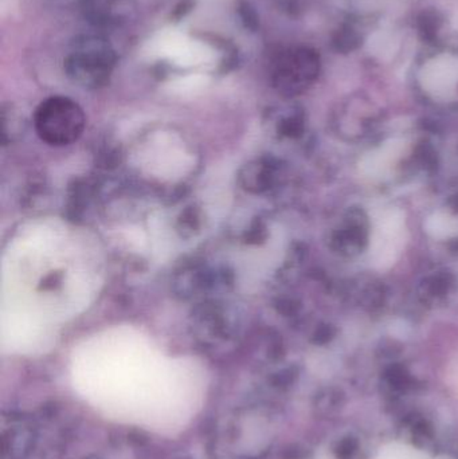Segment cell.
Returning a JSON list of instances; mask_svg holds the SVG:
<instances>
[{"label": "cell", "mask_w": 458, "mask_h": 459, "mask_svg": "<svg viewBox=\"0 0 458 459\" xmlns=\"http://www.w3.org/2000/svg\"><path fill=\"white\" fill-rule=\"evenodd\" d=\"M458 223H455L450 218H441V219H433L430 225V231H433L436 235H449L450 232H456Z\"/></svg>", "instance_id": "obj_6"}, {"label": "cell", "mask_w": 458, "mask_h": 459, "mask_svg": "<svg viewBox=\"0 0 458 459\" xmlns=\"http://www.w3.org/2000/svg\"><path fill=\"white\" fill-rule=\"evenodd\" d=\"M3 438L4 453H8L10 457L14 459L24 458L26 454L34 447L35 442L34 431L22 422L10 427V430L4 433Z\"/></svg>", "instance_id": "obj_5"}, {"label": "cell", "mask_w": 458, "mask_h": 459, "mask_svg": "<svg viewBox=\"0 0 458 459\" xmlns=\"http://www.w3.org/2000/svg\"><path fill=\"white\" fill-rule=\"evenodd\" d=\"M317 63V55L308 49L285 50L273 60V84L281 92H296L316 74Z\"/></svg>", "instance_id": "obj_3"}, {"label": "cell", "mask_w": 458, "mask_h": 459, "mask_svg": "<svg viewBox=\"0 0 458 459\" xmlns=\"http://www.w3.org/2000/svg\"><path fill=\"white\" fill-rule=\"evenodd\" d=\"M403 219L399 212L386 214L376 229L374 239V254L380 266L391 263L402 246Z\"/></svg>", "instance_id": "obj_4"}, {"label": "cell", "mask_w": 458, "mask_h": 459, "mask_svg": "<svg viewBox=\"0 0 458 459\" xmlns=\"http://www.w3.org/2000/svg\"><path fill=\"white\" fill-rule=\"evenodd\" d=\"M114 63V51L105 40L100 37H83L73 43L65 67L76 83L96 87L108 81Z\"/></svg>", "instance_id": "obj_2"}, {"label": "cell", "mask_w": 458, "mask_h": 459, "mask_svg": "<svg viewBox=\"0 0 458 459\" xmlns=\"http://www.w3.org/2000/svg\"><path fill=\"white\" fill-rule=\"evenodd\" d=\"M355 450H356V442L353 439H346L344 442L340 443L337 449V454L340 458L348 459L354 454Z\"/></svg>", "instance_id": "obj_7"}, {"label": "cell", "mask_w": 458, "mask_h": 459, "mask_svg": "<svg viewBox=\"0 0 458 459\" xmlns=\"http://www.w3.org/2000/svg\"><path fill=\"white\" fill-rule=\"evenodd\" d=\"M37 135L49 146H65L83 136L86 117L83 107L67 97H50L34 113Z\"/></svg>", "instance_id": "obj_1"}]
</instances>
